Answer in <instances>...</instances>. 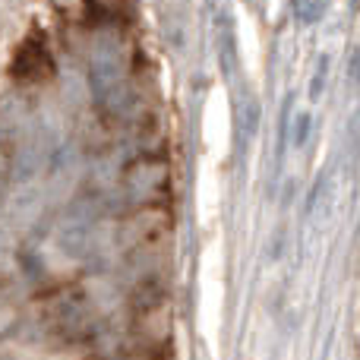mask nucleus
Returning a JSON list of instances; mask_svg holds the SVG:
<instances>
[{
  "mask_svg": "<svg viewBox=\"0 0 360 360\" xmlns=\"http://www.w3.org/2000/svg\"><path fill=\"white\" fill-rule=\"evenodd\" d=\"M326 79H329V57H319L316 63V73H313V82H310V98L316 101L326 89Z\"/></svg>",
  "mask_w": 360,
  "mask_h": 360,
  "instance_id": "3",
  "label": "nucleus"
},
{
  "mask_svg": "<svg viewBox=\"0 0 360 360\" xmlns=\"http://www.w3.org/2000/svg\"><path fill=\"white\" fill-rule=\"evenodd\" d=\"M348 73H351V79L360 86V48L354 51V57H351V70H348Z\"/></svg>",
  "mask_w": 360,
  "mask_h": 360,
  "instance_id": "5",
  "label": "nucleus"
},
{
  "mask_svg": "<svg viewBox=\"0 0 360 360\" xmlns=\"http://www.w3.org/2000/svg\"><path fill=\"white\" fill-rule=\"evenodd\" d=\"M259 130V101L247 98V111H243V139H253Z\"/></svg>",
  "mask_w": 360,
  "mask_h": 360,
  "instance_id": "2",
  "label": "nucleus"
},
{
  "mask_svg": "<svg viewBox=\"0 0 360 360\" xmlns=\"http://www.w3.org/2000/svg\"><path fill=\"white\" fill-rule=\"evenodd\" d=\"M310 130H313V117H310V114H297V117H294L291 143L294 146H307V139H310Z\"/></svg>",
  "mask_w": 360,
  "mask_h": 360,
  "instance_id": "4",
  "label": "nucleus"
},
{
  "mask_svg": "<svg viewBox=\"0 0 360 360\" xmlns=\"http://www.w3.org/2000/svg\"><path fill=\"white\" fill-rule=\"evenodd\" d=\"M86 240H89L86 228H67L60 237V247H63V253H70V256H82L86 253Z\"/></svg>",
  "mask_w": 360,
  "mask_h": 360,
  "instance_id": "1",
  "label": "nucleus"
}]
</instances>
